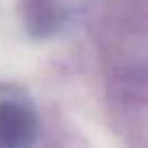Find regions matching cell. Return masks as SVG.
I'll return each mask as SVG.
<instances>
[{"mask_svg": "<svg viewBox=\"0 0 148 148\" xmlns=\"http://www.w3.org/2000/svg\"><path fill=\"white\" fill-rule=\"evenodd\" d=\"M42 131L39 109L26 87L0 81V148H28Z\"/></svg>", "mask_w": 148, "mask_h": 148, "instance_id": "obj_1", "label": "cell"}, {"mask_svg": "<svg viewBox=\"0 0 148 148\" xmlns=\"http://www.w3.org/2000/svg\"><path fill=\"white\" fill-rule=\"evenodd\" d=\"M15 13L24 33L33 39H50L68 20V9L61 0H13Z\"/></svg>", "mask_w": 148, "mask_h": 148, "instance_id": "obj_2", "label": "cell"}]
</instances>
